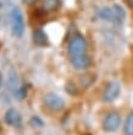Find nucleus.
Wrapping results in <instances>:
<instances>
[{"label":"nucleus","mask_w":133,"mask_h":135,"mask_svg":"<svg viewBox=\"0 0 133 135\" xmlns=\"http://www.w3.org/2000/svg\"><path fill=\"white\" fill-rule=\"evenodd\" d=\"M27 86L26 85H21L20 87H18L17 91H15L14 95L16 96V98H17L18 101H22V100H25L26 97H27Z\"/></svg>","instance_id":"obj_14"},{"label":"nucleus","mask_w":133,"mask_h":135,"mask_svg":"<svg viewBox=\"0 0 133 135\" xmlns=\"http://www.w3.org/2000/svg\"><path fill=\"white\" fill-rule=\"evenodd\" d=\"M83 79H81V82H82V85L84 86V87H89V86L92 85V82L94 81V79L91 78V76H82Z\"/></svg>","instance_id":"obj_16"},{"label":"nucleus","mask_w":133,"mask_h":135,"mask_svg":"<svg viewBox=\"0 0 133 135\" xmlns=\"http://www.w3.org/2000/svg\"><path fill=\"white\" fill-rule=\"evenodd\" d=\"M4 119H5V123L10 127H14V128L20 129L22 127V117L20 112L15 108H10L5 112V115H4Z\"/></svg>","instance_id":"obj_8"},{"label":"nucleus","mask_w":133,"mask_h":135,"mask_svg":"<svg viewBox=\"0 0 133 135\" xmlns=\"http://www.w3.org/2000/svg\"><path fill=\"white\" fill-rule=\"evenodd\" d=\"M70 63L75 70H87L88 68L92 66V58L87 53L79 54V55H75L71 57Z\"/></svg>","instance_id":"obj_7"},{"label":"nucleus","mask_w":133,"mask_h":135,"mask_svg":"<svg viewBox=\"0 0 133 135\" xmlns=\"http://www.w3.org/2000/svg\"><path fill=\"white\" fill-rule=\"evenodd\" d=\"M123 133L125 135H133V110L128 113L126 122L123 124Z\"/></svg>","instance_id":"obj_12"},{"label":"nucleus","mask_w":133,"mask_h":135,"mask_svg":"<svg viewBox=\"0 0 133 135\" xmlns=\"http://www.w3.org/2000/svg\"><path fill=\"white\" fill-rule=\"evenodd\" d=\"M11 33L16 38H21L25 33V18L20 7H14L11 11Z\"/></svg>","instance_id":"obj_2"},{"label":"nucleus","mask_w":133,"mask_h":135,"mask_svg":"<svg viewBox=\"0 0 133 135\" xmlns=\"http://www.w3.org/2000/svg\"><path fill=\"white\" fill-rule=\"evenodd\" d=\"M22 1H23V4H27V5H34L39 0H22Z\"/></svg>","instance_id":"obj_17"},{"label":"nucleus","mask_w":133,"mask_h":135,"mask_svg":"<svg viewBox=\"0 0 133 135\" xmlns=\"http://www.w3.org/2000/svg\"><path fill=\"white\" fill-rule=\"evenodd\" d=\"M66 91H67V93H70L71 96H76V95L78 93L77 87H76L73 84H67L66 85Z\"/></svg>","instance_id":"obj_15"},{"label":"nucleus","mask_w":133,"mask_h":135,"mask_svg":"<svg viewBox=\"0 0 133 135\" xmlns=\"http://www.w3.org/2000/svg\"><path fill=\"white\" fill-rule=\"evenodd\" d=\"M121 127V114L115 109L109 110L104 115L102 122V128L106 133H116Z\"/></svg>","instance_id":"obj_3"},{"label":"nucleus","mask_w":133,"mask_h":135,"mask_svg":"<svg viewBox=\"0 0 133 135\" xmlns=\"http://www.w3.org/2000/svg\"><path fill=\"white\" fill-rule=\"evenodd\" d=\"M0 7H1V3H0Z\"/></svg>","instance_id":"obj_21"},{"label":"nucleus","mask_w":133,"mask_h":135,"mask_svg":"<svg viewBox=\"0 0 133 135\" xmlns=\"http://www.w3.org/2000/svg\"><path fill=\"white\" fill-rule=\"evenodd\" d=\"M120 93H121V85L119 82L109 81L104 87L102 98L105 103H112L120 97Z\"/></svg>","instance_id":"obj_6"},{"label":"nucleus","mask_w":133,"mask_h":135,"mask_svg":"<svg viewBox=\"0 0 133 135\" xmlns=\"http://www.w3.org/2000/svg\"><path fill=\"white\" fill-rule=\"evenodd\" d=\"M98 17L103 21L114 22V23L121 25L126 18V11L120 4H114L112 6H104L102 9H99Z\"/></svg>","instance_id":"obj_1"},{"label":"nucleus","mask_w":133,"mask_h":135,"mask_svg":"<svg viewBox=\"0 0 133 135\" xmlns=\"http://www.w3.org/2000/svg\"><path fill=\"white\" fill-rule=\"evenodd\" d=\"M29 125H31L32 128L40 129L44 127V120L39 115H32L31 119H29Z\"/></svg>","instance_id":"obj_13"},{"label":"nucleus","mask_w":133,"mask_h":135,"mask_svg":"<svg viewBox=\"0 0 133 135\" xmlns=\"http://www.w3.org/2000/svg\"><path fill=\"white\" fill-rule=\"evenodd\" d=\"M43 103H44L46 109H49L50 112H54V113H57V112L63 110L65 109V106H66V103H65L62 97L54 92H49V93H46V95H44Z\"/></svg>","instance_id":"obj_5"},{"label":"nucleus","mask_w":133,"mask_h":135,"mask_svg":"<svg viewBox=\"0 0 133 135\" xmlns=\"http://www.w3.org/2000/svg\"><path fill=\"white\" fill-rule=\"evenodd\" d=\"M61 5V0H43L42 10L44 12H53L56 11Z\"/></svg>","instance_id":"obj_10"},{"label":"nucleus","mask_w":133,"mask_h":135,"mask_svg":"<svg viewBox=\"0 0 133 135\" xmlns=\"http://www.w3.org/2000/svg\"><path fill=\"white\" fill-rule=\"evenodd\" d=\"M0 130H1V124H0Z\"/></svg>","instance_id":"obj_20"},{"label":"nucleus","mask_w":133,"mask_h":135,"mask_svg":"<svg viewBox=\"0 0 133 135\" xmlns=\"http://www.w3.org/2000/svg\"><path fill=\"white\" fill-rule=\"evenodd\" d=\"M128 5H130V6L133 9V0H128Z\"/></svg>","instance_id":"obj_19"},{"label":"nucleus","mask_w":133,"mask_h":135,"mask_svg":"<svg viewBox=\"0 0 133 135\" xmlns=\"http://www.w3.org/2000/svg\"><path fill=\"white\" fill-rule=\"evenodd\" d=\"M32 39H33V43H34L35 46L44 47V46H48V44H49L48 35L40 28H37L32 32Z\"/></svg>","instance_id":"obj_9"},{"label":"nucleus","mask_w":133,"mask_h":135,"mask_svg":"<svg viewBox=\"0 0 133 135\" xmlns=\"http://www.w3.org/2000/svg\"><path fill=\"white\" fill-rule=\"evenodd\" d=\"M67 52L70 54V57L86 53L87 52V41L84 38V36H82L81 33H76L72 36L67 44Z\"/></svg>","instance_id":"obj_4"},{"label":"nucleus","mask_w":133,"mask_h":135,"mask_svg":"<svg viewBox=\"0 0 133 135\" xmlns=\"http://www.w3.org/2000/svg\"><path fill=\"white\" fill-rule=\"evenodd\" d=\"M1 85H3V74L0 73V87H1Z\"/></svg>","instance_id":"obj_18"},{"label":"nucleus","mask_w":133,"mask_h":135,"mask_svg":"<svg viewBox=\"0 0 133 135\" xmlns=\"http://www.w3.org/2000/svg\"><path fill=\"white\" fill-rule=\"evenodd\" d=\"M7 85H9V89L12 90V91H17L18 87H20V80H18V76L16 74L15 70H10L9 73V79H7Z\"/></svg>","instance_id":"obj_11"}]
</instances>
